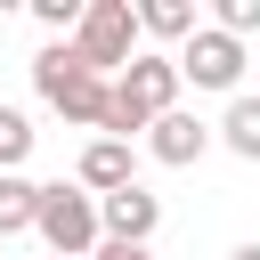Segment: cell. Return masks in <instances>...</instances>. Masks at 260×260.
<instances>
[{"instance_id":"obj_7","label":"cell","mask_w":260,"mask_h":260,"mask_svg":"<svg viewBox=\"0 0 260 260\" xmlns=\"http://www.w3.org/2000/svg\"><path fill=\"white\" fill-rule=\"evenodd\" d=\"M203 146H211V130H203L195 114H179V106H171V114H162V122L146 130V154H154V162H171V171L203 162Z\"/></svg>"},{"instance_id":"obj_6","label":"cell","mask_w":260,"mask_h":260,"mask_svg":"<svg viewBox=\"0 0 260 260\" xmlns=\"http://www.w3.org/2000/svg\"><path fill=\"white\" fill-rule=\"evenodd\" d=\"M98 228H106V244H146V236L162 228V195H146V187L98 195Z\"/></svg>"},{"instance_id":"obj_4","label":"cell","mask_w":260,"mask_h":260,"mask_svg":"<svg viewBox=\"0 0 260 260\" xmlns=\"http://www.w3.org/2000/svg\"><path fill=\"white\" fill-rule=\"evenodd\" d=\"M73 57L89 73H114L138 57V8L130 0H81V24H73Z\"/></svg>"},{"instance_id":"obj_12","label":"cell","mask_w":260,"mask_h":260,"mask_svg":"<svg viewBox=\"0 0 260 260\" xmlns=\"http://www.w3.org/2000/svg\"><path fill=\"white\" fill-rule=\"evenodd\" d=\"M24 154H32V122H24L16 106H0V171H16Z\"/></svg>"},{"instance_id":"obj_14","label":"cell","mask_w":260,"mask_h":260,"mask_svg":"<svg viewBox=\"0 0 260 260\" xmlns=\"http://www.w3.org/2000/svg\"><path fill=\"white\" fill-rule=\"evenodd\" d=\"M32 16H41L49 32H73V24H81V0H32Z\"/></svg>"},{"instance_id":"obj_16","label":"cell","mask_w":260,"mask_h":260,"mask_svg":"<svg viewBox=\"0 0 260 260\" xmlns=\"http://www.w3.org/2000/svg\"><path fill=\"white\" fill-rule=\"evenodd\" d=\"M228 260H260V244H236V252H228Z\"/></svg>"},{"instance_id":"obj_10","label":"cell","mask_w":260,"mask_h":260,"mask_svg":"<svg viewBox=\"0 0 260 260\" xmlns=\"http://www.w3.org/2000/svg\"><path fill=\"white\" fill-rule=\"evenodd\" d=\"M32 211H41V187H32V179H16V171H0V236H24V228H32Z\"/></svg>"},{"instance_id":"obj_9","label":"cell","mask_w":260,"mask_h":260,"mask_svg":"<svg viewBox=\"0 0 260 260\" xmlns=\"http://www.w3.org/2000/svg\"><path fill=\"white\" fill-rule=\"evenodd\" d=\"M138 32H154V41H195V0H146V8H138Z\"/></svg>"},{"instance_id":"obj_3","label":"cell","mask_w":260,"mask_h":260,"mask_svg":"<svg viewBox=\"0 0 260 260\" xmlns=\"http://www.w3.org/2000/svg\"><path fill=\"white\" fill-rule=\"evenodd\" d=\"M32 228H41V244H49V260H89L98 244H106V228H98V195L89 187H41V211H32Z\"/></svg>"},{"instance_id":"obj_11","label":"cell","mask_w":260,"mask_h":260,"mask_svg":"<svg viewBox=\"0 0 260 260\" xmlns=\"http://www.w3.org/2000/svg\"><path fill=\"white\" fill-rule=\"evenodd\" d=\"M219 138H228V154L260 162V98H228V122H219Z\"/></svg>"},{"instance_id":"obj_13","label":"cell","mask_w":260,"mask_h":260,"mask_svg":"<svg viewBox=\"0 0 260 260\" xmlns=\"http://www.w3.org/2000/svg\"><path fill=\"white\" fill-rule=\"evenodd\" d=\"M219 32H260V0H219Z\"/></svg>"},{"instance_id":"obj_5","label":"cell","mask_w":260,"mask_h":260,"mask_svg":"<svg viewBox=\"0 0 260 260\" xmlns=\"http://www.w3.org/2000/svg\"><path fill=\"white\" fill-rule=\"evenodd\" d=\"M179 81H195V89H236V81H244V41L219 32V24H195V41L179 49Z\"/></svg>"},{"instance_id":"obj_2","label":"cell","mask_w":260,"mask_h":260,"mask_svg":"<svg viewBox=\"0 0 260 260\" xmlns=\"http://www.w3.org/2000/svg\"><path fill=\"white\" fill-rule=\"evenodd\" d=\"M32 89H41L65 122H81V130H98V122H106V98H114V81L73 57V41H49V49L32 57Z\"/></svg>"},{"instance_id":"obj_1","label":"cell","mask_w":260,"mask_h":260,"mask_svg":"<svg viewBox=\"0 0 260 260\" xmlns=\"http://www.w3.org/2000/svg\"><path fill=\"white\" fill-rule=\"evenodd\" d=\"M171 106H179V57H162V49H138V57L114 73V98H106V122H98V130L130 146V130H154Z\"/></svg>"},{"instance_id":"obj_15","label":"cell","mask_w":260,"mask_h":260,"mask_svg":"<svg viewBox=\"0 0 260 260\" xmlns=\"http://www.w3.org/2000/svg\"><path fill=\"white\" fill-rule=\"evenodd\" d=\"M89 260H154V252H146V244H98Z\"/></svg>"},{"instance_id":"obj_8","label":"cell","mask_w":260,"mask_h":260,"mask_svg":"<svg viewBox=\"0 0 260 260\" xmlns=\"http://www.w3.org/2000/svg\"><path fill=\"white\" fill-rule=\"evenodd\" d=\"M73 187H89V195H122V187H138L130 146H122V138H89V146H81V179H73Z\"/></svg>"}]
</instances>
